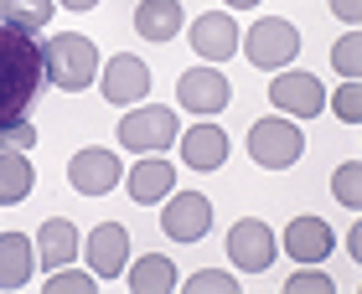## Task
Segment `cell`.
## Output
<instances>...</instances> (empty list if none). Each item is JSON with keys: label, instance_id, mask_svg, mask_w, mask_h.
I'll list each match as a JSON object with an SVG mask.
<instances>
[{"label": "cell", "instance_id": "6da1fadb", "mask_svg": "<svg viewBox=\"0 0 362 294\" xmlns=\"http://www.w3.org/2000/svg\"><path fill=\"white\" fill-rule=\"evenodd\" d=\"M47 68H42V47L31 42V31L0 21V124L26 119V109L37 104V93Z\"/></svg>", "mask_w": 362, "mask_h": 294}, {"label": "cell", "instance_id": "7a4b0ae2", "mask_svg": "<svg viewBox=\"0 0 362 294\" xmlns=\"http://www.w3.org/2000/svg\"><path fill=\"white\" fill-rule=\"evenodd\" d=\"M42 68H47V83L62 88V93H83L88 83H98V47L83 37V31H57V37L42 42Z\"/></svg>", "mask_w": 362, "mask_h": 294}, {"label": "cell", "instance_id": "3957f363", "mask_svg": "<svg viewBox=\"0 0 362 294\" xmlns=\"http://www.w3.org/2000/svg\"><path fill=\"white\" fill-rule=\"evenodd\" d=\"M176 135L181 129H176V114L166 104H135L119 119V145L135 155H166L176 145Z\"/></svg>", "mask_w": 362, "mask_h": 294}, {"label": "cell", "instance_id": "277c9868", "mask_svg": "<svg viewBox=\"0 0 362 294\" xmlns=\"http://www.w3.org/2000/svg\"><path fill=\"white\" fill-rule=\"evenodd\" d=\"M300 155H305L300 124H290L285 114L254 119V129H249V160H254V166H264V171H290Z\"/></svg>", "mask_w": 362, "mask_h": 294}, {"label": "cell", "instance_id": "5b68a950", "mask_svg": "<svg viewBox=\"0 0 362 294\" xmlns=\"http://www.w3.org/2000/svg\"><path fill=\"white\" fill-rule=\"evenodd\" d=\"M238 47L249 52L254 68L279 73V68H290V62H295V52H300V31H295L285 16H264V21L249 26V37H238Z\"/></svg>", "mask_w": 362, "mask_h": 294}, {"label": "cell", "instance_id": "8992f818", "mask_svg": "<svg viewBox=\"0 0 362 294\" xmlns=\"http://www.w3.org/2000/svg\"><path fill=\"white\" fill-rule=\"evenodd\" d=\"M269 104L285 114V119H316L326 109V88L316 73H300V68H279L274 83H269Z\"/></svg>", "mask_w": 362, "mask_h": 294}, {"label": "cell", "instance_id": "52a82bcc", "mask_svg": "<svg viewBox=\"0 0 362 294\" xmlns=\"http://www.w3.org/2000/svg\"><path fill=\"white\" fill-rule=\"evenodd\" d=\"M98 93H104L114 109L145 104V93H151V68H145V57H135V52L109 57L104 68H98Z\"/></svg>", "mask_w": 362, "mask_h": 294}, {"label": "cell", "instance_id": "ba28073f", "mask_svg": "<svg viewBox=\"0 0 362 294\" xmlns=\"http://www.w3.org/2000/svg\"><path fill=\"white\" fill-rule=\"evenodd\" d=\"M279 243H274V227L264 217H238L228 227V258H233V269L243 274H264L274 264Z\"/></svg>", "mask_w": 362, "mask_h": 294}, {"label": "cell", "instance_id": "9c48e42d", "mask_svg": "<svg viewBox=\"0 0 362 294\" xmlns=\"http://www.w3.org/2000/svg\"><path fill=\"white\" fill-rule=\"evenodd\" d=\"M119 181H124V166H119L114 150H104V145H88V150H78L68 160V186L83 191V196H109Z\"/></svg>", "mask_w": 362, "mask_h": 294}, {"label": "cell", "instance_id": "30bf717a", "mask_svg": "<svg viewBox=\"0 0 362 294\" xmlns=\"http://www.w3.org/2000/svg\"><path fill=\"white\" fill-rule=\"evenodd\" d=\"M228 98H233V88H228V78L218 68H187L176 78V104L181 109H192V114H202V119H212V114H223L228 109Z\"/></svg>", "mask_w": 362, "mask_h": 294}, {"label": "cell", "instance_id": "8fae6325", "mask_svg": "<svg viewBox=\"0 0 362 294\" xmlns=\"http://www.w3.org/2000/svg\"><path fill=\"white\" fill-rule=\"evenodd\" d=\"M160 227H166L171 243H202L212 227V202L202 191H171L166 212H160Z\"/></svg>", "mask_w": 362, "mask_h": 294}, {"label": "cell", "instance_id": "7c38bea8", "mask_svg": "<svg viewBox=\"0 0 362 294\" xmlns=\"http://www.w3.org/2000/svg\"><path fill=\"white\" fill-rule=\"evenodd\" d=\"M187 37H192V52L202 57V62H228V57L238 52V37H243V31H238V21H233L228 11H202V16L187 26Z\"/></svg>", "mask_w": 362, "mask_h": 294}, {"label": "cell", "instance_id": "4fadbf2b", "mask_svg": "<svg viewBox=\"0 0 362 294\" xmlns=\"http://www.w3.org/2000/svg\"><path fill=\"white\" fill-rule=\"evenodd\" d=\"M83 253H88L93 279H124V269H129V233H124V222H98L88 233V243H83Z\"/></svg>", "mask_w": 362, "mask_h": 294}, {"label": "cell", "instance_id": "5bb4252c", "mask_svg": "<svg viewBox=\"0 0 362 294\" xmlns=\"http://www.w3.org/2000/svg\"><path fill=\"white\" fill-rule=\"evenodd\" d=\"M279 243H285V253L295 264H321V258H332V248H337L332 222H321V217H290Z\"/></svg>", "mask_w": 362, "mask_h": 294}, {"label": "cell", "instance_id": "9a60e30c", "mask_svg": "<svg viewBox=\"0 0 362 294\" xmlns=\"http://www.w3.org/2000/svg\"><path fill=\"white\" fill-rule=\"evenodd\" d=\"M124 191L135 196L140 207H156V202H166V196L176 191V166H166V155H145L129 166L124 176Z\"/></svg>", "mask_w": 362, "mask_h": 294}, {"label": "cell", "instance_id": "2e32d148", "mask_svg": "<svg viewBox=\"0 0 362 294\" xmlns=\"http://www.w3.org/2000/svg\"><path fill=\"white\" fill-rule=\"evenodd\" d=\"M176 140H181V160H187L192 171H218L223 160H228L223 124H192L187 135H176Z\"/></svg>", "mask_w": 362, "mask_h": 294}, {"label": "cell", "instance_id": "e0dca14e", "mask_svg": "<svg viewBox=\"0 0 362 294\" xmlns=\"http://www.w3.org/2000/svg\"><path fill=\"white\" fill-rule=\"evenodd\" d=\"M37 243V258H42V269L52 274V269H68L73 258H78V227L68 217H47L42 222V233L31 238Z\"/></svg>", "mask_w": 362, "mask_h": 294}, {"label": "cell", "instance_id": "ac0fdd59", "mask_svg": "<svg viewBox=\"0 0 362 294\" xmlns=\"http://www.w3.org/2000/svg\"><path fill=\"white\" fill-rule=\"evenodd\" d=\"M181 26H187L181 0H140V6H135V31L145 42H176Z\"/></svg>", "mask_w": 362, "mask_h": 294}, {"label": "cell", "instance_id": "d6986e66", "mask_svg": "<svg viewBox=\"0 0 362 294\" xmlns=\"http://www.w3.org/2000/svg\"><path fill=\"white\" fill-rule=\"evenodd\" d=\"M37 269V243L26 233H0V289H21Z\"/></svg>", "mask_w": 362, "mask_h": 294}, {"label": "cell", "instance_id": "ffe728a7", "mask_svg": "<svg viewBox=\"0 0 362 294\" xmlns=\"http://www.w3.org/2000/svg\"><path fill=\"white\" fill-rule=\"evenodd\" d=\"M31 186H37V171H31L26 150H0V207L26 202Z\"/></svg>", "mask_w": 362, "mask_h": 294}, {"label": "cell", "instance_id": "44dd1931", "mask_svg": "<svg viewBox=\"0 0 362 294\" xmlns=\"http://www.w3.org/2000/svg\"><path fill=\"white\" fill-rule=\"evenodd\" d=\"M124 279H129V289H140V294L176 289V264L166 253H145V258H135V264L124 269Z\"/></svg>", "mask_w": 362, "mask_h": 294}, {"label": "cell", "instance_id": "7402d4cb", "mask_svg": "<svg viewBox=\"0 0 362 294\" xmlns=\"http://www.w3.org/2000/svg\"><path fill=\"white\" fill-rule=\"evenodd\" d=\"M52 11H57V0H0V21L31 31V37H37V31H47Z\"/></svg>", "mask_w": 362, "mask_h": 294}, {"label": "cell", "instance_id": "603a6c76", "mask_svg": "<svg viewBox=\"0 0 362 294\" xmlns=\"http://www.w3.org/2000/svg\"><path fill=\"white\" fill-rule=\"evenodd\" d=\"M332 196H337V202L341 207H362V166H357V160H347V166H337V176H332Z\"/></svg>", "mask_w": 362, "mask_h": 294}, {"label": "cell", "instance_id": "cb8c5ba5", "mask_svg": "<svg viewBox=\"0 0 362 294\" xmlns=\"http://www.w3.org/2000/svg\"><path fill=\"white\" fill-rule=\"evenodd\" d=\"M332 68L341 78H362V37H357V31H347V37L332 47Z\"/></svg>", "mask_w": 362, "mask_h": 294}, {"label": "cell", "instance_id": "d4e9b609", "mask_svg": "<svg viewBox=\"0 0 362 294\" xmlns=\"http://www.w3.org/2000/svg\"><path fill=\"white\" fill-rule=\"evenodd\" d=\"M332 114L341 124H362V83H357V78H347V83L332 93Z\"/></svg>", "mask_w": 362, "mask_h": 294}, {"label": "cell", "instance_id": "484cf974", "mask_svg": "<svg viewBox=\"0 0 362 294\" xmlns=\"http://www.w3.org/2000/svg\"><path fill=\"white\" fill-rule=\"evenodd\" d=\"M93 289V269L83 274V269H52V274H47V294H88Z\"/></svg>", "mask_w": 362, "mask_h": 294}, {"label": "cell", "instance_id": "4316f807", "mask_svg": "<svg viewBox=\"0 0 362 294\" xmlns=\"http://www.w3.org/2000/svg\"><path fill=\"white\" fill-rule=\"evenodd\" d=\"M290 294H332L337 284H332V274H321L316 264H300V269H295L290 274V284H285Z\"/></svg>", "mask_w": 362, "mask_h": 294}, {"label": "cell", "instance_id": "83f0119b", "mask_svg": "<svg viewBox=\"0 0 362 294\" xmlns=\"http://www.w3.org/2000/svg\"><path fill=\"white\" fill-rule=\"evenodd\" d=\"M187 289L192 294H228V289H238V279L228 269H202V274H192V279H187Z\"/></svg>", "mask_w": 362, "mask_h": 294}, {"label": "cell", "instance_id": "f1b7e54d", "mask_svg": "<svg viewBox=\"0 0 362 294\" xmlns=\"http://www.w3.org/2000/svg\"><path fill=\"white\" fill-rule=\"evenodd\" d=\"M332 16H341L347 26H357L362 21V0H332Z\"/></svg>", "mask_w": 362, "mask_h": 294}, {"label": "cell", "instance_id": "f546056e", "mask_svg": "<svg viewBox=\"0 0 362 294\" xmlns=\"http://www.w3.org/2000/svg\"><path fill=\"white\" fill-rule=\"evenodd\" d=\"M341 248H347V258H362V227H357V222L347 227V238H341Z\"/></svg>", "mask_w": 362, "mask_h": 294}, {"label": "cell", "instance_id": "4dcf8cb0", "mask_svg": "<svg viewBox=\"0 0 362 294\" xmlns=\"http://www.w3.org/2000/svg\"><path fill=\"white\" fill-rule=\"evenodd\" d=\"M57 6H68V11H93L98 0H57Z\"/></svg>", "mask_w": 362, "mask_h": 294}, {"label": "cell", "instance_id": "1f68e13d", "mask_svg": "<svg viewBox=\"0 0 362 294\" xmlns=\"http://www.w3.org/2000/svg\"><path fill=\"white\" fill-rule=\"evenodd\" d=\"M228 6H233V11H249V6H259V0H228Z\"/></svg>", "mask_w": 362, "mask_h": 294}]
</instances>
